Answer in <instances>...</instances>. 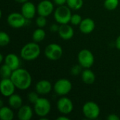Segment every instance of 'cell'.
Segmentation results:
<instances>
[{
    "mask_svg": "<svg viewBox=\"0 0 120 120\" xmlns=\"http://www.w3.org/2000/svg\"><path fill=\"white\" fill-rule=\"evenodd\" d=\"M83 20V18H82V16L79 14H72L71 19H70V23L73 25H79V24L81 23L82 20Z\"/></svg>",
    "mask_w": 120,
    "mask_h": 120,
    "instance_id": "obj_29",
    "label": "cell"
},
{
    "mask_svg": "<svg viewBox=\"0 0 120 120\" xmlns=\"http://www.w3.org/2000/svg\"><path fill=\"white\" fill-rule=\"evenodd\" d=\"M79 27L82 33L88 34L91 33L94 30L96 27V23L92 18H86L82 20Z\"/></svg>",
    "mask_w": 120,
    "mask_h": 120,
    "instance_id": "obj_15",
    "label": "cell"
},
{
    "mask_svg": "<svg viewBox=\"0 0 120 120\" xmlns=\"http://www.w3.org/2000/svg\"><path fill=\"white\" fill-rule=\"evenodd\" d=\"M56 105L59 112L63 115H68L71 113L74 109L72 101L65 96H61V98L58 100Z\"/></svg>",
    "mask_w": 120,
    "mask_h": 120,
    "instance_id": "obj_10",
    "label": "cell"
},
{
    "mask_svg": "<svg viewBox=\"0 0 120 120\" xmlns=\"http://www.w3.org/2000/svg\"><path fill=\"white\" fill-rule=\"evenodd\" d=\"M57 120H70V118L66 116V115H63V116H59L58 117H57Z\"/></svg>",
    "mask_w": 120,
    "mask_h": 120,
    "instance_id": "obj_35",
    "label": "cell"
},
{
    "mask_svg": "<svg viewBox=\"0 0 120 120\" xmlns=\"http://www.w3.org/2000/svg\"><path fill=\"white\" fill-rule=\"evenodd\" d=\"M82 69H83V68L79 64L75 65L72 67V68L70 70V73L74 76H77L79 74H82V72L83 71Z\"/></svg>",
    "mask_w": 120,
    "mask_h": 120,
    "instance_id": "obj_30",
    "label": "cell"
},
{
    "mask_svg": "<svg viewBox=\"0 0 120 120\" xmlns=\"http://www.w3.org/2000/svg\"><path fill=\"white\" fill-rule=\"evenodd\" d=\"M81 78L82 82L86 84H92L96 81L95 73L90 70V68H86L83 70L81 74Z\"/></svg>",
    "mask_w": 120,
    "mask_h": 120,
    "instance_id": "obj_19",
    "label": "cell"
},
{
    "mask_svg": "<svg viewBox=\"0 0 120 120\" xmlns=\"http://www.w3.org/2000/svg\"><path fill=\"white\" fill-rule=\"evenodd\" d=\"M27 19L21 13L13 12L7 17V22L8 25L13 28H21L24 27L27 22Z\"/></svg>",
    "mask_w": 120,
    "mask_h": 120,
    "instance_id": "obj_9",
    "label": "cell"
},
{
    "mask_svg": "<svg viewBox=\"0 0 120 120\" xmlns=\"http://www.w3.org/2000/svg\"><path fill=\"white\" fill-rule=\"evenodd\" d=\"M107 119L108 120H120V118L118 115L116 114H110L108 117Z\"/></svg>",
    "mask_w": 120,
    "mask_h": 120,
    "instance_id": "obj_33",
    "label": "cell"
},
{
    "mask_svg": "<svg viewBox=\"0 0 120 120\" xmlns=\"http://www.w3.org/2000/svg\"><path fill=\"white\" fill-rule=\"evenodd\" d=\"M53 1L54 4L57 5L58 6L65 5L67 4V0H53Z\"/></svg>",
    "mask_w": 120,
    "mask_h": 120,
    "instance_id": "obj_32",
    "label": "cell"
},
{
    "mask_svg": "<svg viewBox=\"0 0 120 120\" xmlns=\"http://www.w3.org/2000/svg\"><path fill=\"white\" fill-rule=\"evenodd\" d=\"M15 2H17V3H18V4H24L25 2H26V1H29V0H14Z\"/></svg>",
    "mask_w": 120,
    "mask_h": 120,
    "instance_id": "obj_36",
    "label": "cell"
},
{
    "mask_svg": "<svg viewBox=\"0 0 120 120\" xmlns=\"http://www.w3.org/2000/svg\"><path fill=\"white\" fill-rule=\"evenodd\" d=\"M39 94L35 91H30L27 97V100L29 101V102L32 104H34L39 98Z\"/></svg>",
    "mask_w": 120,
    "mask_h": 120,
    "instance_id": "obj_27",
    "label": "cell"
},
{
    "mask_svg": "<svg viewBox=\"0 0 120 120\" xmlns=\"http://www.w3.org/2000/svg\"><path fill=\"white\" fill-rule=\"evenodd\" d=\"M20 13L27 20H32L37 13V6L32 2L27 1L22 4Z\"/></svg>",
    "mask_w": 120,
    "mask_h": 120,
    "instance_id": "obj_13",
    "label": "cell"
},
{
    "mask_svg": "<svg viewBox=\"0 0 120 120\" xmlns=\"http://www.w3.org/2000/svg\"><path fill=\"white\" fill-rule=\"evenodd\" d=\"M46 37V32L43 28L38 27L36 29L32 35V41L37 43H40Z\"/></svg>",
    "mask_w": 120,
    "mask_h": 120,
    "instance_id": "obj_22",
    "label": "cell"
},
{
    "mask_svg": "<svg viewBox=\"0 0 120 120\" xmlns=\"http://www.w3.org/2000/svg\"><path fill=\"white\" fill-rule=\"evenodd\" d=\"M63 53V50L62 46L56 43H51L48 44L44 49L45 56L49 60L53 61L59 60L62 57Z\"/></svg>",
    "mask_w": 120,
    "mask_h": 120,
    "instance_id": "obj_8",
    "label": "cell"
},
{
    "mask_svg": "<svg viewBox=\"0 0 120 120\" xmlns=\"http://www.w3.org/2000/svg\"><path fill=\"white\" fill-rule=\"evenodd\" d=\"M59 27H60V24L57 22V23H53L50 26L49 29H50V31L52 32H58L59 30Z\"/></svg>",
    "mask_w": 120,
    "mask_h": 120,
    "instance_id": "obj_31",
    "label": "cell"
},
{
    "mask_svg": "<svg viewBox=\"0 0 120 120\" xmlns=\"http://www.w3.org/2000/svg\"><path fill=\"white\" fill-rule=\"evenodd\" d=\"M115 46H116V48L117 49H119L120 51V35L118 36V37L116 39V41H115Z\"/></svg>",
    "mask_w": 120,
    "mask_h": 120,
    "instance_id": "obj_34",
    "label": "cell"
},
{
    "mask_svg": "<svg viewBox=\"0 0 120 120\" xmlns=\"http://www.w3.org/2000/svg\"><path fill=\"white\" fill-rule=\"evenodd\" d=\"M4 58H4L3 54H2V53H1V55H0V62H1V63H2V62H3V60H4Z\"/></svg>",
    "mask_w": 120,
    "mask_h": 120,
    "instance_id": "obj_37",
    "label": "cell"
},
{
    "mask_svg": "<svg viewBox=\"0 0 120 120\" xmlns=\"http://www.w3.org/2000/svg\"><path fill=\"white\" fill-rule=\"evenodd\" d=\"M35 23L38 27L43 28L44 27L46 24H47V20H46V17L42 16V15H39L35 20Z\"/></svg>",
    "mask_w": 120,
    "mask_h": 120,
    "instance_id": "obj_28",
    "label": "cell"
},
{
    "mask_svg": "<svg viewBox=\"0 0 120 120\" xmlns=\"http://www.w3.org/2000/svg\"><path fill=\"white\" fill-rule=\"evenodd\" d=\"M16 87L11 78L2 79L0 83L1 94L3 96L8 98L15 92Z\"/></svg>",
    "mask_w": 120,
    "mask_h": 120,
    "instance_id": "obj_12",
    "label": "cell"
},
{
    "mask_svg": "<svg viewBox=\"0 0 120 120\" xmlns=\"http://www.w3.org/2000/svg\"><path fill=\"white\" fill-rule=\"evenodd\" d=\"M120 4L119 0H105L104 1V7L108 11L115 10Z\"/></svg>",
    "mask_w": 120,
    "mask_h": 120,
    "instance_id": "obj_25",
    "label": "cell"
},
{
    "mask_svg": "<svg viewBox=\"0 0 120 120\" xmlns=\"http://www.w3.org/2000/svg\"><path fill=\"white\" fill-rule=\"evenodd\" d=\"M51 105L50 101L45 98H39L34 104V111L35 114L41 117H46L51 112Z\"/></svg>",
    "mask_w": 120,
    "mask_h": 120,
    "instance_id": "obj_5",
    "label": "cell"
},
{
    "mask_svg": "<svg viewBox=\"0 0 120 120\" xmlns=\"http://www.w3.org/2000/svg\"><path fill=\"white\" fill-rule=\"evenodd\" d=\"M22 103H23L22 98L18 94H13V95L10 96L8 98V105L12 109L18 110L21 106L23 105H22Z\"/></svg>",
    "mask_w": 120,
    "mask_h": 120,
    "instance_id": "obj_20",
    "label": "cell"
},
{
    "mask_svg": "<svg viewBox=\"0 0 120 120\" xmlns=\"http://www.w3.org/2000/svg\"><path fill=\"white\" fill-rule=\"evenodd\" d=\"M37 11L39 15L48 17L54 11V3L50 0H42L37 4Z\"/></svg>",
    "mask_w": 120,
    "mask_h": 120,
    "instance_id": "obj_11",
    "label": "cell"
},
{
    "mask_svg": "<svg viewBox=\"0 0 120 120\" xmlns=\"http://www.w3.org/2000/svg\"><path fill=\"white\" fill-rule=\"evenodd\" d=\"M72 89V82L66 78H61L58 79L55 82L53 88L54 92L60 96H65L68 95L71 91Z\"/></svg>",
    "mask_w": 120,
    "mask_h": 120,
    "instance_id": "obj_6",
    "label": "cell"
},
{
    "mask_svg": "<svg viewBox=\"0 0 120 120\" xmlns=\"http://www.w3.org/2000/svg\"><path fill=\"white\" fill-rule=\"evenodd\" d=\"M16 89L20 90H27L32 84V78L30 73L24 68H18L13 71L11 76Z\"/></svg>",
    "mask_w": 120,
    "mask_h": 120,
    "instance_id": "obj_1",
    "label": "cell"
},
{
    "mask_svg": "<svg viewBox=\"0 0 120 120\" xmlns=\"http://www.w3.org/2000/svg\"><path fill=\"white\" fill-rule=\"evenodd\" d=\"M41 53V49L39 43L32 41L25 44L20 52V57L25 60L32 61L36 60Z\"/></svg>",
    "mask_w": 120,
    "mask_h": 120,
    "instance_id": "obj_2",
    "label": "cell"
},
{
    "mask_svg": "<svg viewBox=\"0 0 120 120\" xmlns=\"http://www.w3.org/2000/svg\"><path fill=\"white\" fill-rule=\"evenodd\" d=\"M72 15L71 9L65 5L58 6L53 12L55 20L60 25L69 23L70 22Z\"/></svg>",
    "mask_w": 120,
    "mask_h": 120,
    "instance_id": "obj_3",
    "label": "cell"
},
{
    "mask_svg": "<svg viewBox=\"0 0 120 120\" xmlns=\"http://www.w3.org/2000/svg\"><path fill=\"white\" fill-rule=\"evenodd\" d=\"M82 113L88 120H96L101 114V109L96 102L87 101L82 106Z\"/></svg>",
    "mask_w": 120,
    "mask_h": 120,
    "instance_id": "obj_4",
    "label": "cell"
},
{
    "mask_svg": "<svg viewBox=\"0 0 120 120\" xmlns=\"http://www.w3.org/2000/svg\"><path fill=\"white\" fill-rule=\"evenodd\" d=\"M53 88V86H52L51 82L47 79L39 80L35 85V91L39 95L49 94Z\"/></svg>",
    "mask_w": 120,
    "mask_h": 120,
    "instance_id": "obj_14",
    "label": "cell"
},
{
    "mask_svg": "<svg viewBox=\"0 0 120 120\" xmlns=\"http://www.w3.org/2000/svg\"><path fill=\"white\" fill-rule=\"evenodd\" d=\"M59 37L64 40H69L72 39L75 34V31L73 27L68 24L60 25L59 30L58 32Z\"/></svg>",
    "mask_w": 120,
    "mask_h": 120,
    "instance_id": "obj_16",
    "label": "cell"
},
{
    "mask_svg": "<svg viewBox=\"0 0 120 120\" xmlns=\"http://www.w3.org/2000/svg\"><path fill=\"white\" fill-rule=\"evenodd\" d=\"M10 41H11V38L8 34L4 31H1L0 32V46H6L10 43Z\"/></svg>",
    "mask_w": 120,
    "mask_h": 120,
    "instance_id": "obj_26",
    "label": "cell"
},
{
    "mask_svg": "<svg viewBox=\"0 0 120 120\" xmlns=\"http://www.w3.org/2000/svg\"><path fill=\"white\" fill-rule=\"evenodd\" d=\"M0 118L1 120H13L14 113L12 108L9 106H2L0 108Z\"/></svg>",
    "mask_w": 120,
    "mask_h": 120,
    "instance_id": "obj_21",
    "label": "cell"
},
{
    "mask_svg": "<svg viewBox=\"0 0 120 120\" xmlns=\"http://www.w3.org/2000/svg\"><path fill=\"white\" fill-rule=\"evenodd\" d=\"M4 63L8 65L12 70H15L20 68V58L15 53H8L5 56Z\"/></svg>",
    "mask_w": 120,
    "mask_h": 120,
    "instance_id": "obj_18",
    "label": "cell"
},
{
    "mask_svg": "<svg viewBox=\"0 0 120 120\" xmlns=\"http://www.w3.org/2000/svg\"><path fill=\"white\" fill-rule=\"evenodd\" d=\"M77 60L79 64L84 68H91L95 62L93 53L89 49L81 50L77 55Z\"/></svg>",
    "mask_w": 120,
    "mask_h": 120,
    "instance_id": "obj_7",
    "label": "cell"
},
{
    "mask_svg": "<svg viewBox=\"0 0 120 120\" xmlns=\"http://www.w3.org/2000/svg\"><path fill=\"white\" fill-rule=\"evenodd\" d=\"M33 109L28 105H23L18 110V118L20 120H30L33 116Z\"/></svg>",
    "mask_w": 120,
    "mask_h": 120,
    "instance_id": "obj_17",
    "label": "cell"
},
{
    "mask_svg": "<svg viewBox=\"0 0 120 120\" xmlns=\"http://www.w3.org/2000/svg\"><path fill=\"white\" fill-rule=\"evenodd\" d=\"M12 72H13V70L8 65H7L5 63L1 65V69H0V73H1V77L2 79L11 78Z\"/></svg>",
    "mask_w": 120,
    "mask_h": 120,
    "instance_id": "obj_24",
    "label": "cell"
},
{
    "mask_svg": "<svg viewBox=\"0 0 120 120\" xmlns=\"http://www.w3.org/2000/svg\"><path fill=\"white\" fill-rule=\"evenodd\" d=\"M67 6L74 11L79 10L84 5L83 0H67Z\"/></svg>",
    "mask_w": 120,
    "mask_h": 120,
    "instance_id": "obj_23",
    "label": "cell"
}]
</instances>
